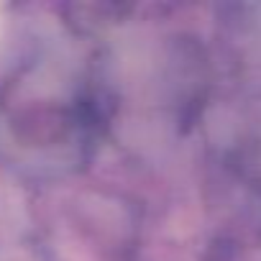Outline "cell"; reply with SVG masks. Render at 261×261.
I'll return each instance as SVG.
<instances>
[{
  "label": "cell",
  "instance_id": "cell-1",
  "mask_svg": "<svg viewBox=\"0 0 261 261\" xmlns=\"http://www.w3.org/2000/svg\"><path fill=\"white\" fill-rule=\"evenodd\" d=\"M0 26H3V16H0Z\"/></svg>",
  "mask_w": 261,
  "mask_h": 261
}]
</instances>
